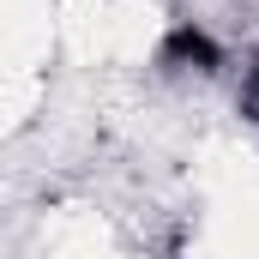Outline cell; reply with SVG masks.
<instances>
[{"label": "cell", "instance_id": "cell-1", "mask_svg": "<svg viewBox=\"0 0 259 259\" xmlns=\"http://www.w3.org/2000/svg\"><path fill=\"white\" fill-rule=\"evenodd\" d=\"M163 66H181V72H217L223 55H217V42H211L199 24H175V30L163 36Z\"/></svg>", "mask_w": 259, "mask_h": 259}, {"label": "cell", "instance_id": "cell-2", "mask_svg": "<svg viewBox=\"0 0 259 259\" xmlns=\"http://www.w3.org/2000/svg\"><path fill=\"white\" fill-rule=\"evenodd\" d=\"M241 109L259 121V61H247V72H241Z\"/></svg>", "mask_w": 259, "mask_h": 259}]
</instances>
